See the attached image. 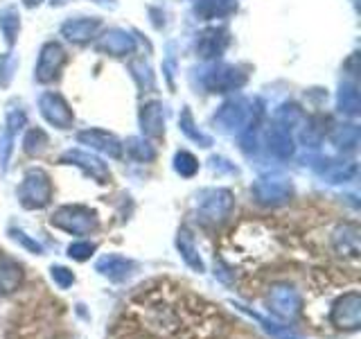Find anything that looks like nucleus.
Returning <instances> with one entry per match:
<instances>
[{"mask_svg": "<svg viewBox=\"0 0 361 339\" xmlns=\"http://www.w3.org/2000/svg\"><path fill=\"white\" fill-rule=\"evenodd\" d=\"M332 321L341 328H357L359 326V294H348L336 303L332 312Z\"/></svg>", "mask_w": 361, "mask_h": 339, "instance_id": "nucleus-1", "label": "nucleus"}, {"mask_svg": "<svg viewBox=\"0 0 361 339\" xmlns=\"http://www.w3.org/2000/svg\"><path fill=\"white\" fill-rule=\"evenodd\" d=\"M20 282V267L7 256H0V292H14Z\"/></svg>", "mask_w": 361, "mask_h": 339, "instance_id": "nucleus-2", "label": "nucleus"}, {"mask_svg": "<svg viewBox=\"0 0 361 339\" xmlns=\"http://www.w3.org/2000/svg\"><path fill=\"white\" fill-rule=\"evenodd\" d=\"M274 310L282 316H291L293 312L298 310V305H300V299H298V294H293L291 290L287 287H278L274 292Z\"/></svg>", "mask_w": 361, "mask_h": 339, "instance_id": "nucleus-3", "label": "nucleus"}, {"mask_svg": "<svg viewBox=\"0 0 361 339\" xmlns=\"http://www.w3.org/2000/svg\"><path fill=\"white\" fill-rule=\"evenodd\" d=\"M129 263L124 258H118V256H111V258H104L99 263V271H104L106 276L111 278H124L129 274Z\"/></svg>", "mask_w": 361, "mask_h": 339, "instance_id": "nucleus-4", "label": "nucleus"}, {"mask_svg": "<svg viewBox=\"0 0 361 339\" xmlns=\"http://www.w3.org/2000/svg\"><path fill=\"white\" fill-rule=\"evenodd\" d=\"M178 249H180V254H183V258L188 260V263L201 271V260H199V256H195L197 254L195 251V244H192L188 233H180V237H178Z\"/></svg>", "mask_w": 361, "mask_h": 339, "instance_id": "nucleus-5", "label": "nucleus"}, {"mask_svg": "<svg viewBox=\"0 0 361 339\" xmlns=\"http://www.w3.org/2000/svg\"><path fill=\"white\" fill-rule=\"evenodd\" d=\"M52 278H56V282H59V285H71L73 282V274L68 269H52Z\"/></svg>", "mask_w": 361, "mask_h": 339, "instance_id": "nucleus-6", "label": "nucleus"}, {"mask_svg": "<svg viewBox=\"0 0 361 339\" xmlns=\"http://www.w3.org/2000/svg\"><path fill=\"white\" fill-rule=\"evenodd\" d=\"M90 251H93V244H75V246H71V256H75V258H86Z\"/></svg>", "mask_w": 361, "mask_h": 339, "instance_id": "nucleus-7", "label": "nucleus"}]
</instances>
